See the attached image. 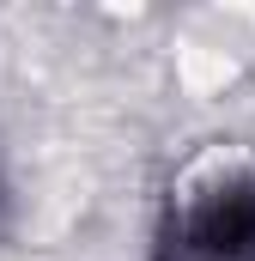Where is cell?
Masks as SVG:
<instances>
[{
    "mask_svg": "<svg viewBox=\"0 0 255 261\" xmlns=\"http://www.w3.org/2000/svg\"><path fill=\"white\" fill-rule=\"evenodd\" d=\"M170 249L176 261H255V182L225 176L183 200L170 225Z\"/></svg>",
    "mask_w": 255,
    "mask_h": 261,
    "instance_id": "1",
    "label": "cell"
}]
</instances>
